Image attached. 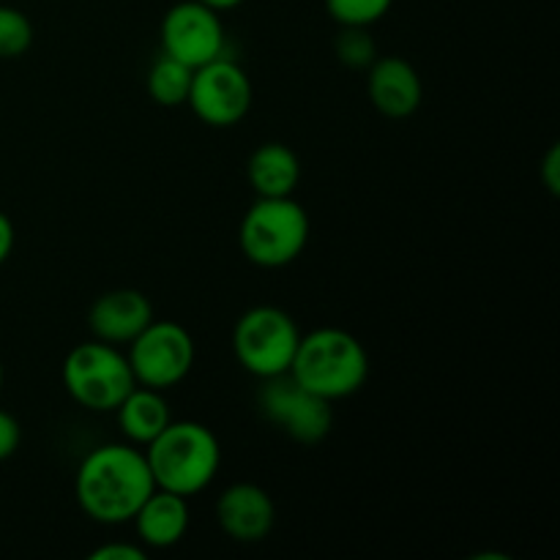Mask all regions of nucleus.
<instances>
[{
    "label": "nucleus",
    "mask_w": 560,
    "mask_h": 560,
    "mask_svg": "<svg viewBox=\"0 0 560 560\" xmlns=\"http://www.w3.org/2000/svg\"><path fill=\"white\" fill-rule=\"evenodd\" d=\"M541 180H545L547 191L558 195L560 191V145H550L545 164H541Z\"/></svg>",
    "instance_id": "nucleus-23"
},
{
    "label": "nucleus",
    "mask_w": 560,
    "mask_h": 560,
    "mask_svg": "<svg viewBox=\"0 0 560 560\" xmlns=\"http://www.w3.org/2000/svg\"><path fill=\"white\" fill-rule=\"evenodd\" d=\"M217 520L224 536L241 545H257L277 523V506L262 487L252 481L230 485L217 501Z\"/></svg>",
    "instance_id": "nucleus-11"
},
{
    "label": "nucleus",
    "mask_w": 560,
    "mask_h": 560,
    "mask_svg": "<svg viewBox=\"0 0 560 560\" xmlns=\"http://www.w3.org/2000/svg\"><path fill=\"white\" fill-rule=\"evenodd\" d=\"M145 459L159 490L191 498L217 479L222 446L200 421H170L145 446Z\"/></svg>",
    "instance_id": "nucleus-3"
},
{
    "label": "nucleus",
    "mask_w": 560,
    "mask_h": 560,
    "mask_svg": "<svg viewBox=\"0 0 560 560\" xmlns=\"http://www.w3.org/2000/svg\"><path fill=\"white\" fill-rule=\"evenodd\" d=\"M246 178L257 197H293L301 180V162L293 148L262 142L246 162Z\"/></svg>",
    "instance_id": "nucleus-16"
},
{
    "label": "nucleus",
    "mask_w": 560,
    "mask_h": 560,
    "mask_svg": "<svg viewBox=\"0 0 560 560\" xmlns=\"http://www.w3.org/2000/svg\"><path fill=\"white\" fill-rule=\"evenodd\" d=\"M33 25L14 5H0V58H20L31 49Z\"/></svg>",
    "instance_id": "nucleus-20"
},
{
    "label": "nucleus",
    "mask_w": 560,
    "mask_h": 560,
    "mask_svg": "<svg viewBox=\"0 0 560 560\" xmlns=\"http://www.w3.org/2000/svg\"><path fill=\"white\" fill-rule=\"evenodd\" d=\"M153 320V306L145 293L140 290H109L93 301L88 312V326H91L93 339L124 348L129 345L148 323Z\"/></svg>",
    "instance_id": "nucleus-12"
},
{
    "label": "nucleus",
    "mask_w": 560,
    "mask_h": 560,
    "mask_svg": "<svg viewBox=\"0 0 560 560\" xmlns=\"http://www.w3.org/2000/svg\"><path fill=\"white\" fill-rule=\"evenodd\" d=\"M290 375L317 397L337 402L364 388L370 377V355L350 331L331 326L315 328L310 334H301Z\"/></svg>",
    "instance_id": "nucleus-2"
},
{
    "label": "nucleus",
    "mask_w": 560,
    "mask_h": 560,
    "mask_svg": "<svg viewBox=\"0 0 560 560\" xmlns=\"http://www.w3.org/2000/svg\"><path fill=\"white\" fill-rule=\"evenodd\" d=\"M113 413L118 416V427L124 432V438L129 443H135V446H148L173 421L164 392L140 386V383L126 394L124 402Z\"/></svg>",
    "instance_id": "nucleus-15"
},
{
    "label": "nucleus",
    "mask_w": 560,
    "mask_h": 560,
    "mask_svg": "<svg viewBox=\"0 0 560 560\" xmlns=\"http://www.w3.org/2000/svg\"><path fill=\"white\" fill-rule=\"evenodd\" d=\"M60 375L69 397L93 413H113L126 394L137 386L124 350L102 339L77 345L66 355Z\"/></svg>",
    "instance_id": "nucleus-5"
},
{
    "label": "nucleus",
    "mask_w": 560,
    "mask_h": 560,
    "mask_svg": "<svg viewBox=\"0 0 560 560\" xmlns=\"http://www.w3.org/2000/svg\"><path fill=\"white\" fill-rule=\"evenodd\" d=\"M20 441H22L20 421H16L11 413H5V410H0V463L14 457V452L20 448Z\"/></svg>",
    "instance_id": "nucleus-21"
},
{
    "label": "nucleus",
    "mask_w": 560,
    "mask_h": 560,
    "mask_svg": "<svg viewBox=\"0 0 560 560\" xmlns=\"http://www.w3.org/2000/svg\"><path fill=\"white\" fill-rule=\"evenodd\" d=\"M241 252L257 268H284L310 241V217L293 197H257L241 219Z\"/></svg>",
    "instance_id": "nucleus-4"
},
{
    "label": "nucleus",
    "mask_w": 560,
    "mask_h": 560,
    "mask_svg": "<svg viewBox=\"0 0 560 560\" xmlns=\"http://www.w3.org/2000/svg\"><path fill=\"white\" fill-rule=\"evenodd\" d=\"M370 77H366V93L375 109L386 118H408L419 109L424 88H421V77L413 66L399 55H377L375 63L370 66Z\"/></svg>",
    "instance_id": "nucleus-13"
},
{
    "label": "nucleus",
    "mask_w": 560,
    "mask_h": 560,
    "mask_svg": "<svg viewBox=\"0 0 560 560\" xmlns=\"http://www.w3.org/2000/svg\"><path fill=\"white\" fill-rule=\"evenodd\" d=\"M252 96L255 91H252L249 74L235 60L222 55V58L195 69L186 104L206 126L230 129L249 115Z\"/></svg>",
    "instance_id": "nucleus-9"
},
{
    "label": "nucleus",
    "mask_w": 560,
    "mask_h": 560,
    "mask_svg": "<svg viewBox=\"0 0 560 560\" xmlns=\"http://www.w3.org/2000/svg\"><path fill=\"white\" fill-rule=\"evenodd\" d=\"M91 560H145V547L124 545V541H109L91 552Z\"/></svg>",
    "instance_id": "nucleus-22"
},
{
    "label": "nucleus",
    "mask_w": 560,
    "mask_h": 560,
    "mask_svg": "<svg viewBox=\"0 0 560 560\" xmlns=\"http://www.w3.org/2000/svg\"><path fill=\"white\" fill-rule=\"evenodd\" d=\"M162 49L189 69L224 55V25L217 9L200 0H180L162 20Z\"/></svg>",
    "instance_id": "nucleus-10"
},
{
    "label": "nucleus",
    "mask_w": 560,
    "mask_h": 560,
    "mask_svg": "<svg viewBox=\"0 0 560 560\" xmlns=\"http://www.w3.org/2000/svg\"><path fill=\"white\" fill-rule=\"evenodd\" d=\"M191 77L195 69L162 52V58L148 71V93L159 107H180L189 98Z\"/></svg>",
    "instance_id": "nucleus-17"
},
{
    "label": "nucleus",
    "mask_w": 560,
    "mask_h": 560,
    "mask_svg": "<svg viewBox=\"0 0 560 560\" xmlns=\"http://www.w3.org/2000/svg\"><path fill=\"white\" fill-rule=\"evenodd\" d=\"M394 0H326L331 20L342 27H370L388 14Z\"/></svg>",
    "instance_id": "nucleus-18"
},
{
    "label": "nucleus",
    "mask_w": 560,
    "mask_h": 560,
    "mask_svg": "<svg viewBox=\"0 0 560 560\" xmlns=\"http://www.w3.org/2000/svg\"><path fill=\"white\" fill-rule=\"evenodd\" d=\"M126 348L135 381L159 392L178 386L195 366V339L175 320L153 317Z\"/></svg>",
    "instance_id": "nucleus-7"
},
{
    "label": "nucleus",
    "mask_w": 560,
    "mask_h": 560,
    "mask_svg": "<svg viewBox=\"0 0 560 560\" xmlns=\"http://www.w3.org/2000/svg\"><path fill=\"white\" fill-rule=\"evenodd\" d=\"M14 241H16L14 222L0 211V266H3V262L11 257V252H14Z\"/></svg>",
    "instance_id": "nucleus-24"
},
{
    "label": "nucleus",
    "mask_w": 560,
    "mask_h": 560,
    "mask_svg": "<svg viewBox=\"0 0 560 560\" xmlns=\"http://www.w3.org/2000/svg\"><path fill=\"white\" fill-rule=\"evenodd\" d=\"M334 52L348 69H370L377 58V44L366 27H342L334 42Z\"/></svg>",
    "instance_id": "nucleus-19"
},
{
    "label": "nucleus",
    "mask_w": 560,
    "mask_h": 560,
    "mask_svg": "<svg viewBox=\"0 0 560 560\" xmlns=\"http://www.w3.org/2000/svg\"><path fill=\"white\" fill-rule=\"evenodd\" d=\"M0 392H3V361H0Z\"/></svg>",
    "instance_id": "nucleus-26"
},
{
    "label": "nucleus",
    "mask_w": 560,
    "mask_h": 560,
    "mask_svg": "<svg viewBox=\"0 0 560 560\" xmlns=\"http://www.w3.org/2000/svg\"><path fill=\"white\" fill-rule=\"evenodd\" d=\"M299 342V323L279 306H252L233 328L235 359L260 381L290 372Z\"/></svg>",
    "instance_id": "nucleus-6"
},
{
    "label": "nucleus",
    "mask_w": 560,
    "mask_h": 560,
    "mask_svg": "<svg viewBox=\"0 0 560 560\" xmlns=\"http://www.w3.org/2000/svg\"><path fill=\"white\" fill-rule=\"evenodd\" d=\"M200 3L211 5V9H217V11H230V9H235V5L244 3V0H200Z\"/></svg>",
    "instance_id": "nucleus-25"
},
{
    "label": "nucleus",
    "mask_w": 560,
    "mask_h": 560,
    "mask_svg": "<svg viewBox=\"0 0 560 560\" xmlns=\"http://www.w3.org/2000/svg\"><path fill=\"white\" fill-rule=\"evenodd\" d=\"M153 490L156 481L145 452L135 443H104L88 452L77 468V503L98 525L131 523Z\"/></svg>",
    "instance_id": "nucleus-1"
},
{
    "label": "nucleus",
    "mask_w": 560,
    "mask_h": 560,
    "mask_svg": "<svg viewBox=\"0 0 560 560\" xmlns=\"http://www.w3.org/2000/svg\"><path fill=\"white\" fill-rule=\"evenodd\" d=\"M257 405L273 427L299 443H320L331 432V402L301 386L290 372L266 377Z\"/></svg>",
    "instance_id": "nucleus-8"
},
{
    "label": "nucleus",
    "mask_w": 560,
    "mask_h": 560,
    "mask_svg": "<svg viewBox=\"0 0 560 560\" xmlns=\"http://www.w3.org/2000/svg\"><path fill=\"white\" fill-rule=\"evenodd\" d=\"M131 523H135L137 539L142 541V547H151V550L175 547L184 539L186 530H189V498L175 495V492L159 490L156 487L148 495V501L137 509Z\"/></svg>",
    "instance_id": "nucleus-14"
}]
</instances>
